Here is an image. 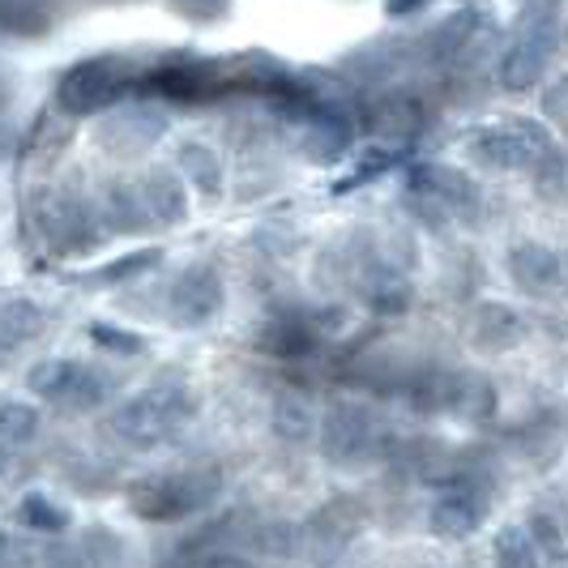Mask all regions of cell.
<instances>
[{"instance_id": "18", "label": "cell", "mask_w": 568, "mask_h": 568, "mask_svg": "<svg viewBox=\"0 0 568 568\" xmlns=\"http://www.w3.org/2000/svg\"><path fill=\"white\" fill-rule=\"evenodd\" d=\"M103 219H108V227L120 231V235H138V231H145L154 223L138 184H112L108 197H103Z\"/></svg>"}, {"instance_id": "29", "label": "cell", "mask_w": 568, "mask_h": 568, "mask_svg": "<svg viewBox=\"0 0 568 568\" xmlns=\"http://www.w3.org/2000/svg\"><path fill=\"white\" fill-rule=\"evenodd\" d=\"M0 22H9V27L39 22V0H0Z\"/></svg>"}, {"instance_id": "19", "label": "cell", "mask_w": 568, "mask_h": 568, "mask_svg": "<svg viewBox=\"0 0 568 568\" xmlns=\"http://www.w3.org/2000/svg\"><path fill=\"white\" fill-rule=\"evenodd\" d=\"M175 168H180V175H184L197 193L219 197V189H223V163H219V154H214L210 145H201V142L180 145V150H175Z\"/></svg>"}, {"instance_id": "4", "label": "cell", "mask_w": 568, "mask_h": 568, "mask_svg": "<svg viewBox=\"0 0 568 568\" xmlns=\"http://www.w3.org/2000/svg\"><path fill=\"white\" fill-rule=\"evenodd\" d=\"M27 389L34 398H43L57 410L69 415H90L108 402V381L103 372H94L90 364L78 359H43L27 372Z\"/></svg>"}, {"instance_id": "33", "label": "cell", "mask_w": 568, "mask_h": 568, "mask_svg": "<svg viewBox=\"0 0 568 568\" xmlns=\"http://www.w3.org/2000/svg\"><path fill=\"white\" fill-rule=\"evenodd\" d=\"M9 355H13V346H9V342L0 338V372L9 368Z\"/></svg>"}, {"instance_id": "1", "label": "cell", "mask_w": 568, "mask_h": 568, "mask_svg": "<svg viewBox=\"0 0 568 568\" xmlns=\"http://www.w3.org/2000/svg\"><path fill=\"white\" fill-rule=\"evenodd\" d=\"M197 415V394L184 381H163L154 389H145L138 398H129L124 406H115L112 432L133 445V449H163L171 445L184 427Z\"/></svg>"}, {"instance_id": "11", "label": "cell", "mask_w": 568, "mask_h": 568, "mask_svg": "<svg viewBox=\"0 0 568 568\" xmlns=\"http://www.w3.org/2000/svg\"><path fill=\"white\" fill-rule=\"evenodd\" d=\"M509 278L521 295L547 300V295H556L560 283H565V261L551 253L547 244L521 240V244H513L509 248Z\"/></svg>"}, {"instance_id": "24", "label": "cell", "mask_w": 568, "mask_h": 568, "mask_svg": "<svg viewBox=\"0 0 568 568\" xmlns=\"http://www.w3.org/2000/svg\"><path fill=\"white\" fill-rule=\"evenodd\" d=\"M43 334V308L30 304V300H9L0 304V338L9 346H22V342L39 338Z\"/></svg>"}, {"instance_id": "17", "label": "cell", "mask_w": 568, "mask_h": 568, "mask_svg": "<svg viewBox=\"0 0 568 568\" xmlns=\"http://www.w3.org/2000/svg\"><path fill=\"white\" fill-rule=\"evenodd\" d=\"M517 445L535 466H551L565 449V410H539L535 419H526L517 432Z\"/></svg>"}, {"instance_id": "35", "label": "cell", "mask_w": 568, "mask_h": 568, "mask_svg": "<svg viewBox=\"0 0 568 568\" xmlns=\"http://www.w3.org/2000/svg\"><path fill=\"white\" fill-rule=\"evenodd\" d=\"M4 462H9V457H4V449H0V470H4Z\"/></svg>"}, {"instance_id": "5", "label": "cell", "mask_w": 568, "mask_h": 568, "mask_svg": "<svg viewBox=\"0 0 568 568\" xmlns=\"http://www.w3.org/2000/svg\"><path fill=\"white\" fill-rule=\"evenodd\" d=\"M223 487L219 470H189V475H154L145 484L133 487V509L150 521H175V517H193L214 500V491Z\"/></svg>"}, {"instance_id": "30", "label": "cell", "mask_w": 568, "mask_h": 568, "mask_svg": "<svg viewBox=\"0 0 568 568\" xmlns=\"http://www.w3.org/2000/svg\"><path fill=\"white\" fill-rule=\"evenodd\" d=\"M154 261H159V253H154V248H150V253H142V256H129V261H120V265H112V270H108V278H112V283H120V278L138 274V270L154 265Z\"/></svg>"}, {"instance_id": "7", "label": "cell", "mask_w": 568, "mask_h": 568, "mask_svg": "<svg viewBox=\"0 0 568 568\" xmlns=\"http://www.w3.org/2000/svg\"><path fill=\"white\" fill-rule=\"evenodd\" d=\"M487 505H491L487 479L462 475L457 484H449L436 500H432L427 526H432V535H440V539H470V535L484 526Z\"/></svg>"}, {"instance_id": "2", "label": "cell", "mask_w": 568, "mask_h": 568, "mask_svg": "<svg viewBox=\"0 0 568 568\" xmlns=\"http://www.w3.org/2000/svg\"><path fill=\"white\" fill-rule=\"evenodd\" d=\"M565 34H568L565 13H560L556 0L530 9L521 18L517 34H513V43L505 48V57H500V69H496L500 85L505 90H530L547 73V64L556 60V52L565 48Z\"/></svg>"}, {"instance_id": "22", "label": "cell", "mask_w": 568, "mask_h": 568, "mask_svg": "<svg viewBox=\"0 0 568 568\" xmlns=\"http://www.w3.org/2000/svg\"><path fill=\"white\" fill-rule=\"evenodd\" d=\"M351 145V129L334 120V115H321L308 124V133H304V154L313 159V163H334L342 150Z\"/></svg>"}, {"instance_id": "25", "label": "cell", "mask_w": 568, "mask_h": 568, "mask_svg": "<svg viewBox=\"0 0 568 568\" xmlns=\"http://www.w3.org/2000/svg\"><path fill=\"white\" fill-rule=\"evenodd\" d=\"M18 521L27 526V530H39V535H60L64 526H69V513L52 505L48 496H27L22 505H18Z\"/></svg>"}, {"instance_id": "12", "label": "cell", "mask_w": 568, "mask_h": 568, "mask_svg": "<svg viewBox=\"0 0 568 568\" xmlns=\"http://www.w3.org/2000/svg\"><path fill=\"white\" fill-rule=\"evenodd\" d=\"M410 189L432 197L436 205H445L449 214H475V210H479V189H475V180L457 168H440V163L419 168L410 175Z\"/></svg>"}, {"instance_id": "15", "label": "cell", "mask_w": 568, "mask_h": 568, "mask_svg": "<svg viewBox=\"0 0 568 568\" xmlns=\"http://www.w3.org/2000/svg\"><path fill=\"white\" fill-rule=\"evenodd\" d=\"M521 334H526V325L509 304H479L470 316V338L479 351H513Z\"/></svg>"}, {"instance_id": "20", "label": "cell", "mask_w": 568, "mask_h": 568, "mask_svg": "<svg viewBox=\"0 0 568 568\" xmlns=\"http://www.w3.org/2000/svg\"><path fill=\"white\" fill-rule=\"evenodd\" d=\"M491 556L496 568H542V547L530 535V526H505L491 539Z\"/></svg>"}, {"instance_id": "26", "label": "cell", "mask_w": 568, "mask_h": 568, "mask_svg": "<svg viewBox=\"0 0 568 568\" xmlns=\"http://www.w3.org/2000/svg\"><path fill=\"white\" fill-rule=\"evenodd\" d=\"M120 133H129L138 145L154 142V138H163L168 133V115L159 112V108H129V112H120Z\"/></svg>"}, {"instance_id": "28", "label": "cell", "mask_w": 568, "mask_h": 568, "mask_svg": "<svg viewBox=\"0 0 568 568\" xmlns=\"http://www.w3.org/2000/svg\"><path fill=\"white\" fill-rule=\"evenodd\" d=\"M90 338L99 342L103 351H120V355H138V351H142V338H138V334L112 329V325H90Z\"/></svg>"}, {"instance_id": "13", "label": "cell", "mask_w": 568, "mask_h": 568, "mask_svg": "<svg viewBox=\"0 0 568 568\" xmlns=\"http://www.w3.org/2000/svg\"><path fill=\"white\" fill-rule=\"evenodd\" d=\"M445 415L487 424L496 415V389L484 372H445Z\"/></svg>"}, {"instance_id": "8", "label": "cell", "mask_w": 568, "mask_h": 568, "mask_svg": "<svg viewBox=\"0 0 568 568\" xmlns=\"http://www.w3.org/2000/svg\"><path fill=\"white\" fill-rule=\"evenodd\" d=\"M223 300H227V291H223V274L214 270V265H193V270H184L175 286H171V316H175V325H189V329H197V325H210L219 308H223Z\"/></svg>"}, {"instance_id": "32", "label": "cell", "mask_w": 568, "mask_h": 568, "mask_svg": "<svg viewBox=\"0 0 568 568\" xmlns=\"http://www.w3.org/2000/svg\"><path fill=\"white\" fill-rule=\"evenodd\" d=\"M424 0H389V13H415Z\"/></svg>"}, {"instance_id": "21", "label": "cell", "mask_w": 568, "mask_h": 568, "mask_svg": "<svg viewBox=\"0 0 568 568\" xmlns=\"http://www.w3.org/2000/svg\"><path fill=\"white\" fill-rule=\"evenodd\" d=\"M39 432H43V415H39L30 402H18V398L0 402V445H4V449L30 445Z\"/></svg>"}, {"instance_id": "34", "label": "cell", "mask_w": 568, "mask_h": 568, "mask_svg": "<svg viewBox=\"0 0 568 568\" xmlns=\"http://www.w3.org/2000/svg\"><path fill=\"white\" fill-rule=\"evenodd\" d=\"M180 4H193V9H219L223 0H180Z\"/></svg>"}, {"instance_id": "23", "label": "cell", "mask_w": 568, "mask_h": 568, "mask_svg": "<svg viewBox=\"0 0 568 568\" xmlns=\"http://www.w3.org/2000/svg\"><path fill=\"white\" fill-rule=\"evenodd\" d=\"M244 539H248V547H253L256 556H265V560H283V556H291V551L300 547V530H295L291 521L265 517V521H256Z\"/></svg>"}, {"instance_id": "14", "label": "cell", "mask_w": 568, "mask_h": 568, "mask_svg": "<svg viewBox=\"0 0 568 568\" xmlns=\"http://www.w3.org/2000/svg\"><path fill=\"white\" fill-rule=\"evenodd\" d=\"M145 205H150V219L159 227H175L189 219V193H184V175L175 171H150L145 180H138Z\"/></svg>"}, {"instance_id": "9", "label": "cell", "mask_w": 568, "mask_h": 568, "mask_svg": "<svg viewBox=\"0 0 568 568\" xmlns=\"http://www.w3.org/2000/svg\"><path fill=\"white\" fill-rule=\"evenodd\" d=\"M124 90V69L112 64V60H90V64H78L64 82H60V103L64 112L73 115H90L112 108Z\"/></svg>"}, {"instance_id": "27", "label": "cell", "mask_w": 568, "mask_h": 568, "mask_svg": "<svg viewBox=\"0 0 568 568\" xmlns=\"http://www.w3.org/2000/svg\"><path fill=\"white\" fill-rule=\"evenodd\" d=\"M265 346L278 351V355H304L308 351V329L300 321H278L274 325V338H265Z\"/></svg>"}, {"instance_id": "31", "label": "cell", "mask_w": 568, "mask_h": 568, "mask_svg": "<svg viewBox=\"0 0 568 568\" xmlns=\"http://www.w3.org/2000/svg\"><path fill=\"white\" fill-rule=\"evenodd\" d=\"M193 568H253L244 556H235V551H210V556H201Z\"/></svg>"}, {"instance_id": "6", "label": "cell", "mask_w": 568, "mask_h": 568, "mask_svg": "<svg viewBox=\"0 0 568 568\" xmlns=\"http://www.w3.org/2000/svg\"><path fill=\"white\" fill-rule=\"evenodd\" d=\"M359 526H364V509L351 496H338V500L321 505L300 526V551H304V560L313 568H334L342 560V551L355 542Z\"/></svg>"}, {"instance_id": "10", "label": "cell", "mask_w": 568, "mask_h": 568, "mask_svg": "<svg viewBox=\"0 0 568 568\" xmlns=\"http://www.w3.org/2000/svg\"><path fill=\"white\" fill-rule=\"evenodd\" d=\"M103 214H94L85 201L78 197H48L39 205V231L43 240H52L57 248L73 253V248H90L103 235Z\"/></svg>"}, {"instance_id": "16", "label": "cell", "mask_w": 568, "mask_h": 568, "mask_svg": "<svg viewBox=\"0 0 568 568\" xmlns=\"http://www.w3.org/2000/svg\"><path fill=\"white\" fill-rule=\"evenodd\" d=\"M270 424H274V436L286 440V445H308L316 432H321V419H316L313 402L295 389H283L274 406H270Z\"/></svg>"}, {"instance_id": "3", "label": "cell", "mask_w": 568, "mask_h": 568, "mask_svg": "<svg viewBox=\"0 0 568 568\" xmlns=\"http://www.w3.org/2000/svg\"><path fill=\"white\" fill-rule=\"evenodd\" d=\"M321 449L334 466H364L385 454V427L368 402L342 398L321 419Z\"/></svg>"}]
</instances>
